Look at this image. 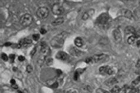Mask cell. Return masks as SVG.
<instances>
[{
    "mask_svg": "<svg viewBox=\"0 0 140 93\" xmlns=\"http://www.w3.org/2000/svg\"><path fill=\"white\" fill-rule=\"evenodd\" d=\"M32 44V40L29 38H24L19 42L18 44V48H20L22 46H28Z\"/></svg>",
    "mask_w": 140,
    "mask_h": 93,
    "instance_id": "obj_13",
    "label": "cell"
},
{
    "mask_svg": "<svg viewBox=\"0 0 140 93\" xmlns=\"http://www.w3.org/2000/svg\"><path fill=\"white\" fill-rule=\"evenodd\" d=\"M52 11L55 15H60L64 13L65 9L60 3H55L52 7Z\"/></svg>",
    "mask_w": 140,
    "mask_h": 93,
    "instance_id": "obj_7",
    "label": "cell"
},
{
    "mask_svg": "<svg viewBox=\"0 0 140 93\" xmlns=\"http://www.w3.org/2000/svg\"><path fill=\"white\" fill-rule=\"evenodd\" d=\"M46 64L47 65H52V64H53V59L52 58H47L46 59Z\"/></svg>",
    "mask_w": 140,
    "mask_h": 93,
    "instance_id": "obj_28",
    "label": "cell"
},
{
    "mask_svg": "<svg viewBox=\"0 0 140 93\" xmlns=\"http://www.w3.org/2000/svg\"><path fill=\"white\" fill-rule=\"evenodd\" d=\"M40 46H41V48H40L41 56L46 58V57L49 56L50 53V47H49V46H48V45L44 41L42 42Z\"/></svg>",
    "mask_w": 140,
    "mask_h": 93,
    "instance_id": "obj_6",
    "label": "cell"
},
{
    "mask_svg": "<svg viewBox=\"0 0 140 93\" xmlns=\"http://www.w3.org/2000/svg\"><path fill=\"white\" fill-rule=\"evenodd\" d=\"M136 80H137V81H138V82H140V76L138 77V78H137Z\"/></svg>",
    "mask_w": 140,
    "mask_h": 93,
    "instance_id": "obj_39",
    "label": "cell"
},
{
    "mask_svg": "<svg viewBox=\"0 0 140 93\" xmlns=\"http://www.w3.org/2000/svg\"><path fill=\"white\" fill-rule=\"evenodd\" d=\"M11 44H11V43H6L4 44V46H11Z\"/></svg>",
    "mask_w": 140,
    "mask_h": 93,
    "instance_id": "obj_36",
    "label": "cell"
},
{
    "mask_svg": "<svg viewBox=\"0 0 140 93\" xmlns=\"http://www.w3.org/2000/svg\"><path fill=\"white\" fill-rule=\"evenodd\" d=\"M18 60L20 61H24V60H25V57H24V56H20L18 57Z\"/></svg>",
    "mask_w": 140,
    "mask_h": 93,
    "instance_id": "obj_30",
    "label": "cell"
},
{
    "mask_svg": "<svg viewBox=\"0 0 140 93\" xmlns=\"http://www.w3.org/2000/svg\"><path fill=\"white\" fill-rule=\"evenodd\" d=\"M65 93H78V91L76 89H70L66 91Z\"/></svg>",
    "mask_w": 140,
    "mask_h": 93,
    "instance_id": "obj_29",
    "label": "cell"
},
{
    "mask_svg": "<svg viewBox=\"0 0 140 93\" xmlns=\"http://www.w3.org/2000/svg\"><path fill=\"white\" fill-rule=\"evenodd\" d=\"M33 21V17L29 14H26L21 16L20 19V24L22 27H27L32 24Z\"/></svg>",
    "mask_w": 140,
    "mask_h": 93,
    "instance_id": "obj_2",
    "label": "cell"
},
{
    "mask_svg": "<svg viewBox=\"0 0 140 93\" xmlns=\"http://www.w3.org/2000/svg\"><path fill=\"white\" fill-rule=\"evenodd\" d=\"M113 36L116 42L119 43L122 41V35L119 29H115L113 31Z\"/></svg>",
    "mask_w": 140,
    "mask_h": 93,
    "instance_id": "obj_9",
    "label": "cell"
},
{
    "mask_svg": "<svg viewBox=\"0 0 140 93\" xmlns=\"http://www.w3.org/2000/svg\"><path fill=\"white\" fill-rule=\"evenodd\" d=\"M40 33L42 34H46L47 31H46V29H44V28H42L40 29Z\"/></svg>",
    "mask_w": 140,
    "mask_h": 93,
    "instance_id": "obj_32",
    "label": "cell"
},
{
    "mask_svg": "<svg viewBox=\"0 0 140 93\" xmlns=\"http://www.w3.org/2000/svg\"><path fill=\"white\" fill-rule=\"evenodd\" d=\"M136 44L138 46H140V40L137 41V43H136Z\"/></svg>",
    "mask_w": 140,
    "mask_h": 93,
    "instance_id": "obj_38",
    "label": "cell"
},
{
    "mask_svg": "<svg viewBox=\"0 0 140 93\" xmlns=\"http://www.w3.org/2000/svg\"><path fill=\"white\" fill-rule=\"evenodd\" d=\"M69 52L72 56H75V57H81L82 54L83 53L81 51V50H78V48L75 47H71L69 50Z\"/></svg>",
    "mask_w": 140,
    "mask_h": 93,
    "instance_id": "obj_12",
    "label": "cell"
},
{
    "mask_svg": "<svg viewBox=\"0 0 140 93\" xmlns=\"http://www.w3.org/2000/svg\"><path fill=\"white\" fill-rule=\"evenodd\" d=\"M18 92L19 93H23V92H22V91H20V90H18Z\"/></svg>",
    "mask_w": 140,
    "mask_h": 93,
    "instance_id": "obj_40",
    "label": "cell"
},
{
    "mask_svg": "<svg viewBox=\"0 0 140 93\" xmlns=\"http://www.w3.org/2000/svg\"><path fill=\"white\" fill-rule=\"evenodd\" d=\"M136 67H137V68H140V59H138V61H137V62Z\"/></svg>",
    "mask_w": 140,
    "mask_h": 93,
    "instance_id": "obj_35",
    "label": "cell"
},
{
    "mask_svg": "<svg viewBox=\"0 0 140 93\" xmlns=\"http://www.w3.org/2000/svg\"><path fill=\"white\" fill-rule=\"evenodd\" d=\"M95 13V10L93 9H90L87 10V11H86L83 14L82 17V19L84 21L88 20L89 18H90V17H92Z\"/></svg>",
    "mask_w": 140,
    "mask_h": 93,
    "instance_id": "obj_10",
    "label": "cell"
},
{
    "mask_svg": "<svg viewBox=\"0 0 140 93\" xmlns=\"http://www.w3.org/2000/svg\"><path fill=\"white\" fill-rule=\"evenodd\" d=\"M99 72L102 75H112L114 74L115 70H113V67L110 66H102L100 67L99 69Z\"/></svg>",
    "mask_w": 140,
    "mask_h": 93,
    "instance_id": "obj_8",
    "label": "cell"
},
{
    "mask_svg": "<svg viewBox=\"0 0 140 93\" xmlns=\"http://www.w3.org/2000/svg\"><path fill=\"white\" fill-rule=\"evenodd\" d=\"M106 57V55L103 54H97L91 57L87 58L86 59V62L88 64H92L94 63H97L103 60V59H105Z\"/></svg>",
    "mask_w": 140,
    "mask_h": 93,
    "instance_id": "obj_3",
    "label": "cell"
},
{
    "mask_svg": "<svg viewBox=\"0 0 140 93\" xmlns=\"http://www.w3.org/2000/svg\"><path fill=\"white\" fill-rule=\"evenodd\" d=\"M10 83H11V85H14V84H16V82L15 80L14 79H11V81H10Z\"/></svg>",
    "mask_w": 140,
    "mask_h": 93,
    "instance_id": "obj_34",
    "label": "cell"
},
{
    "mask_svg": "<svg viewBox=\"0 0 140 93\" xmlns=\"http://www.w3.org/2000/svg\"><path fill=\"white\" fill-rule=\"evenodd\" d=\"M96 92H97V93H109L108 91H106V90L103 89H102V88H98V89H97Z\"/></svg>",
    "mask_w": 140,
    "mask_h": 93,
    "instance_id": "obj_27",
    "label": "cell"
},
{
    "mask_svg": "<svg viewBox=\"0 0 140 93\" xmlns=\"http://www.w3.org/2000/svg\"><path fill=\"white\" fill-rule=\"evenodd\" d=\"M1 58L3 59L4 61H7L8 60V56H7L6 54L5 53H2V54H1Z\"/></svg>",
    "mask_w": 140,
    "mask_h": 93,
    "instance_id": "obj_25",
    "label": "cell"
},
{
    "mask_svg": "<svg viewBox=\"0 0 140 93\" xmlns=\"http://www.w3.org/2000/svg\"><path fill=\"white\" fill-rule=\"evenodd\" d=\"M121 88L118 85H115L112 88L111 90V93H119L121 91Z\"/></svg>",
    "mask_w": 140,
    "mask_h": 93,
    "instance_id": "obj_22",
    "label": "cell"
},
{
    "mask_svg": "<svg viewBox=\"0 0 140 93\" xmlns=\"http://www.w3.org/2000/svg\"><path fill=\"white\" fill-rule=\"evenodd\" d=\"M65 21V19L63 17H59V18H56V20H55L54 21L52 22V24L53 26H57L60 25L61 24H62Z\"/></svg>",
    "mask_w": 140,
    "mask_h": 93,
    "instance_id": "obj_17",
    "label": "cell"
},
{
    "mask_svg": "<svg viewBox=\"0 0 140 93\" xmlns=\"http://www.w3.org/2000/svg\"><path fill=\"white\" fill-rule=\"evenodd\" d=\"M9 58H10L11 60L13 61V62L14 61V60L15 59V56L14 54H10V56H9Z\"/></svg>",
    "mask_w": 140,
    "mask_h": 93,
    "instance_id": "obj_33",
    "label": "cell"
},
{
    "mask_svg": "<svg viewBox=\"0 0 140 93\" xmlns=\"http://www.w3.org/2000/svg\"><path fill=\"white\" fill-rule=\"evenodd\" d=\"M81 74L80 73L79 71L78 70H77L75 72V74H74L73 79L75 80V81H77L79 79V76Z\"/></svg>",
    "mask_w": 140,
    "mask_h": 93,
    "instance_id": "obj_23",
    "label": "cell"
},
{
    "mask_svg": "<svg viewBox=\"0 0 140 93\" xmlns=\"http://www.w3.org/2000/svg\"><path fill=\"white\" fill-rule=\"evenodd\" d=\"M56 57L57 59H60V60L62 61H66L67 59L69 58V56L68 54L66 53L65 52L63 51L58 52V53H57Z\"/></svg>",
    "mask_w": 140,
    "mask_h": 93,
    "instance_id": "obj_11",
    "label": "cell"
},
{
    "mask_svg": "<svg viewBox=\"0 0 140 93\" xmlns=\"http://www.w3.org/2000/svg\"></svg>",
    "mask_w": 140,
    "mask_h": 93,
    "instance_id": "obj_42",
    "label": "cell"
},
{
    "mask_svg": "<svg viewBox=\"0 0 140 93\" xmlns=\"http://www.w3.org/2000/svg\"><path fill=\"white\" fill-rule=\"evenodd\" d=\"M32 38H33V39L34 40V41H38L40 39V35L38 34H33V36H32Z\"/></svg>",
    "mask_w": 140,
    "mask_h": 93,
    "instance_id": "obj_26",
    "label": "cell"
},
{
    "mask_svg": "<svg viewBox=\"0 0 140 93\" xmlns=\"http://www.w3.org/2000/svg\"><path fill=\"white\" fill-rule=\"evenodd\" d=\"M109 15L107 13H102L97 18L96 23L100 25H105L109 20Z\"/></svg>",
    "mask_w": 140,
    "mask_h": 93,
    "instance_id": "obj_5",
    "label": "cell"
},
{
    "mask_svg": "<svg viewBox=\"0 0 140 93\" xmlns=\"http://www.w3.org/2000/svg\"><path fill=\"white\" fill-rule=\"evenodd\" d=\"M12 87L14 89H18V85H16V84H14V85H12Z\"/></svg>",
    "mask_w": 140,
    "mask_h": 93,
    "instance_id": "obj_37",
    "label": "cell"
},
{
    "mask_svg": "<svg viewBox=\"0 0 140 93\" xmlns=\"http://www.w3.org/2000/svg\"><path fill=\"white\" fill-rule=\"evenodd\" d=\"M36 51H37V48L36 47H34V48L31 51V53H30V54H31V56H34V55L35 54V53H36Z\"/></svg>",
    "mask_w": 140,
    "mask_h": 93,
    "instance_id": "obj_31",
    "label": "cell"
},
{
    "mask_svg": "<svg viewBox=\"0 0 140 93\" xmlns=\"http://www.w3.org/2000/svg\"><path fill=\"white\" fill-rule=\"evenodd\" d=\"M125 33L126 34H132L135 35L136 34V31L135 28L132 26H128L125 29Z\"/></svg>",
    "mask_w": 140,
    "mask_h": 93,
    "instance_id": "obj_15",
    "label": "cell"
},
{
    "mask_svg": "<svg viewBox=\"0 0 140 93\" xmlns=\"http://www.w3.org/2000/svg\"><path fill=\"white\" fill-rule=\"evenodd\" d=\"M36 15L39 18L43 20L49 16V10L46 7H41L37 9L36 11Z\"/></svg>",
    "mask_w": 140,
    "mask_h": 93,
    "instance_id": "obj_4",
    "label": "cell"
},
{
    "mask_svg": "<svg viewBox=\"0 0 140 93\" xmlns=\"http://www.w3.org/2000/svg\"><path fill=\"white\" fill-rule=\"evenodd\" d=\"M75 44L78 47H81L84 45V41L81 37L76 38L75 40Z\"/></svg>",
    "mask_w": 140,
    "mask_h": 93,
    "instance_id": "obj_18",
    "label": "cell"
},
{
    "mask_svg": "<svg viewBox=\"0 0 140 93\" xmlns=\"http://www.w3.org/2000/svg\"><path fill=\"white\" fill-rule=\"evenodd\" d=\"M67 35H68V33L65 31H63L60 34L56 35L51 40V46L56 48L62 47L65 43V41Z\"/></svg>",
    "mask_w": 140,
    "mask_h": 93,
    "instance_id": "obj_1",
    "label": "cell"
},
{
    "mask_svg": "<svg viewBox=\"0 0 140 93\" xmlns=\"http://www.w3.org/2000/svg\"><path fill=\"white\" fill-rule=\"evenodd\" d=\"M47 84H49V86L53 88H56L57 87L59 86V84L58 82L56 80H50L47 81Z\"/></svg>",
    "mask_w": 140,
    "mask_h": 93,
    "instance_id": "obj_19",
    "label": "cell"
},
{
    "mask_svg": "<svg viewBox=\"0 0 140 93\" xmlns=\"http://www.w3.org/2000/svg\"><path fill=\"white\" fill-rule=\"evenodd\" d=\"M118 82V81L117 79H116V78H109L107 81H106L105 82V85H107V86L111 87L115 85V84L117 83Z\"/></svg>",
    "mask_w": 140,
    "mask_h": 93,
    "instance_id": "obj_16",
    "label": "cell"
},
{
    "mask_svg": "<svg viewBox=\"0 0 140 93\" xmlns=\"http://www.w3.org/2000/svg\"><path fill=\"white\" fill-rule=\"evenodd\" d=\"M140 93V90H138V93Z\"/></svg>",
    "mask_w": 140,
    "mask_h": 93,
    "instance_id": "obj_41",
    "label": "cell"
},
{
    "mask_svg": "<svg viewBox=\"0 0 140 93\" xmlns=\"http://www.w3.org/2000/svg\"><path fill=\"white\" fill-rule=\"evenodd\" d=\"M26 71L28 72V73H31V72L33 71V67H32L31 65H27V67H26Z\"/></svg>",
    "mask_w": 140,
    "mask_h": 93,
    "instance_id": "obj_24",
    "label": "cell"
},
{
    "mask_svg": "<svg viewBox=\"0 0 140 93\" xmlns=\"http://www.w3.org/2000/svg\"><path fill=\"white\" fill-rule=\"evenodd\" d=\"M137 89L135 87H126L124 90L123 93H136Z\"/></svg>",
    "mask_w": 140,
    "mask_h": 93,
    "instance_id": "obj_20",
    "label": "cell"
},
{
    "mask_svg": "<svg viewBox=\"0 0 140 93\" xmlns=\"http://www.w3.org/2000/svg\"><path fill=\"white\" fill-rule=\"evenodd\" d=\"M121 14L124 17H126L128 19H131L132 18V13L131 11L128 10L123 9L121 11Z\"/></svg>",
    "mask_w": 140,
    "mask_h": 93,
    "instance_id": "obj_14",
    "label": "cell"
},
{
    "mask_svg": "<svg viewBox=\"0 0 140 93\" xmlns=\"http://www.w3.org/2000/svg\"><path fill=\"white\" fill-rule=\"evenodd\" d=\"M136 38H137V37H135V35H132L130 36V37H128V38L127 40L128 43L130 45L134 44L135 43Z\"/></svg>",
    "mask_w": 140,
    "mask_h": 93,
    "instance_id": "obj_21",
    "label": "cell"
}]
</instances>
